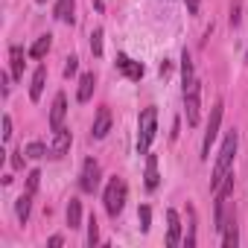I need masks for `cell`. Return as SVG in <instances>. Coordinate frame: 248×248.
I'll return each instance as SVG.
<instances>
[{
	"label": "cell",
	"instance_id": "obj_1",
	"mask_svg": "<svg viewBox=\"0 0 248 248\" xmlns=\"http://www.w3.org/2000/svg\"><path fill=\"white\" fill-rule=\"evenodd\" d=\"M236 132H228L225 135V143H222V152H219V161H216V167H213V178H210V190L216 193L219 190V184L228 178V172H231V164H233V155H236Z\"/></svg>",
	"mask_w": 248,
	"mask_h": 248
},
{
	"label": "cell",
	"instance_id": "obj_2",
	"mask_svg": "<svg viewBox=\"0 0 248 248\" xmlns=\"http://www.w3.org/2000/svg\"><path fill=\"white\" fill-rule=\"evenodd\" d=\"M155 132H158V111L155 108H143L140 120H138V152L146 155L152 140H155Z\"/></svg>",
	"mask_w": 248,
	"mask_h": 248
},
{
	"label": "cell",
	"instance_id": "obj_3",
	"mask_svg": "<svg viewBox=\"0 0 248 248\" xmlns=\"http://www.w3.org/2000/svg\"><path fill=\"white\" fill-rule=\"evenodd\" d=\"M126 193H129V187H126V181H123V178L114 175V178L108 181L102 202H105V210H108L111 219H117V216L123 213V204H126Z\"/></svg>",
	"mask_w": 248,
	"mask_h": 248
},
{
	"label": "cell",
	"instance_id": "obj_4",
	"mask_svg": "<svg viewBox=\"0 0 248 248\" xmlns=\"http://www.w3.org/2000/svg\"><path fill=\"white\" fill-rule=\"evenodd\" d=\"M222 99L210 108V120H207V132H204V143H202V158H210V146H213V140H216V135H219V123H222Z\"/></svg>",
	"mask_w": 248,
	"mask_h": 248
},
{
	"label": "cell",
	"instance_id": "obj_5",
	"mask_svg": "<svg viewBox=\"0 0 248 248\" xmlns=\"http://www.w3.org/2000/svg\"><path fill=\"white\" fill-rule=\"evenodd\" d=\"M199 93H202V88L193 79L184 88V108H187V123H190V126H196V123H199Z\"/></svg>",
	"mask_w": 248,
	"mask_h": 248
},
{
	"label": "cell",
	"instance_id": "obj_6",
	"mask_svg": "<svg viewBox=\"0 0 248 248\" xmlns=\"http://www.w3.org/2000/svg\"><path fill=\"white\" fill-rule=\"evenodd\" d=\"M79 187H82V193H93V190L99 187V164H96L93 158L85 161V167H82V178H79Z\"/></svg>",
	"mask_w": 248,
	"mask_h": 248
},
{
	"label": "cell",
	"instance_id": "obj_7",
	"mask_svg": "<svg viewBox=\"0 0 248 248\" xmlns=\"http://www.w3.org/2000/svg\"><path fill=\"white\" fill-rule=\"evenodd\" d=\"M117 70L123 73V76H126V79H132V82H140L143 79V64L140 62H132L129 56H117Z\"/></svg>",
	"mask_w": 248,
	"mask_h": 248
},
{
	"label": "cell",
	"instance_id": "obj_8",
	"mask_svg": "<svg viewBox=\"0 0 248 248\" xmlns=\"http://www.w3.org/2000/svg\"><path fill=\"white\" fill-rule=\"evenodd\" d=\"M64 114H67V96L64 93H56L53 108H50V129L53 132H59L64 126Z\"/></svg>",
	"mask_w": 248,
	"mask_h": 248
},
{
	"label": "cell",
	"instance_id": "obj_9",
	"mask_svg": "<svg viewBox=\"0 0 248 248\" xmlns=\"http://www.w3.org/2000/svg\"><path fill=\"white\" fill-rule=\"evenodd\" d=\"M67 152H70V129H64V126H62V129L56 132V138H53L50 155H53V158H64Z\"/></svg>",
	"mask_w": 248,
	"mask_h": 248
},
{
	"label": "cell",
	"instance_id": "obj_10",
	"mask_svg": "<svg viewBox=\"0 0 248 248\" xmlns=\"http://www.w3.org/2000/svg\"><path fill=\"white\" fill-rule=\"evenodd\" d=\"M181 242V219L175 210H167V245L175 248Z\"/></svg>",
	"mask_w": 248,
	"mask_h": 248
},
{
	"label": "cell",
	"instance_id": "obj_11",
	"mask_svg": "<svg viewBox=\"0 0 248 248\" xmlns=\"http://www.w3.org/2000/svg\"><path fill=\"white\" fill-rule=\"evenodd\" d=\"M108 132H111V111H108V108H99V111H96V120H93V132H91V135H93V140H102Z\"/></svg>",
	"mask_w": 248,
	"mask_h": 248
},
{
	"label": "cell",
	"instance_id": "obj_12",
	"mask_svg": "<svg viewBox=\"0 0 248 248\" xmlns=\"http://www.w3.org/2000/svg\"><path fill=\"white\" fill-rule=\"evenodd\" d=\"M158 181H161V175H158V158L146 152V178H143V184H146V190H155Z\"/></svg>",
	"mask_w": 248,
	"mask_h": 248
},
{
	"label": "cell",
	"instance_id": "obj_13",
	"mask_svg": "<svg viewBox=\"0 0 248 248\" xmlns=\"http://www.w3.org/2000/svg\"><path fill=\"white\" fill-rule=\"evenodd\" d=\"M9 62H12V76L15 79H24V47L12 44L9 47Z\"/></svg>",
	"mask_w": 248,
	"mask_h": 248
},
{
	"label": "cell",
	"instance_id": "obj_14",
	"mask_svg": "<svg viewBox=\"0 0 248 248\" xmlns=\"http://www.w3.org/2000/svg\"><path fill=\"white\" fill-rule=\"evenodd\" d=\"M44 82H47V67L41 64V67L35 70V76H32V85H30V96H32V102L41 99V93H44Z\"/></svg>",
	"mask_w": 248,
	"mask_h": 248
},
{
	"label": "cell",
	"instance_id": "obj_15",
	"mask_svg": "<svg viewBox=\"0 0 248 248\" xmlns=\"http://www.w3.org/2000/svg\"><path fill=\"white\" fill-rule=\"evenodd\" d=\"M93 85H96L93 73H82V79H79V93H76V99H79V102H88V99H91V93H93Z\"/></svg>",
	"mask_w": 248,
	"mask_h": 248
},
{
	"label": "cell",
	"instance_id": "obj_16",
	"mask_svg": "<svg viewBox=\"0 0 248 248\" xmlns=\"http://www.w3.org/2000/svg\"><path fill=\"white\" fill-rule=\"evenodd\" d=\"M79 222H82V202L79 199H70V204H67V225L70 228H79Z\"/></svg>",
	"mask_w": 248,
	"mask_h": 248
},
{
	"label": "cell",
	"instance_id": "obj_17",
	"mask_svg": "<svg viewBox=\"0 0 248 248\" xmlns=\"http://www.w3.org/2000/svg\"><path fill=\"white\" fill-rule=\"evenodd\" d=\"M30 207H32V193H24V196L18 199V204H15V213H18L21 222L30 219Z\"/></svg>",
	"mask_w": 248,
	"mask_h": 248
},
{
	"label": "cell",
	"instance_id": "obj_18",
	"mask_svg": "<svg viewBox=\"0 0 248 248\" xmlns=\"http://www.w3.org/2000/svg\"><path fill=\"white\" fill-rule=\"evenodd\" d=\"M225 248H236V242H239V233H236V222H233V216L225 222Z\"/></svg>",
	"mask_w": 248,
	"mask_h": 248
},
{
	"label": "cell",
	"instance_id": "obj_19",
	"mask_svg": "<svg viewBox=\"0 0 248 248\" xmlns=\"http://www.w3.org/2000/svg\"><path fill=\"white\" fill-rule=\"evenodd\" d=\"M56 18L64 21V24L73 21V0H59V3H56Z\"/></svg>",
	"mask_w": 248,
	"mask_h": 248
},
{
	"label": "cell",
	"instance_id": "obj_20",
	"mask_svg": "<svg viewBox=\"0 0 248 248\" xmlns=\"http://www.w3.org/2000/svg\"><path fill=\"white\" fill-rule=\"evenodd\" d=\"M50 44H53V41H50V35H41V38L30 47V56H32V59H44V56H47V50H50Z\"/></svg>",
	"mask_w": 248,
	"mask_h": 248
},
{
	"label": "cell",
	"instance_id": "obj_21",
	"mask_svg": "<svg viewBox=\"0 0 248 248\" xmlns=\"http://www.w3.org/2000/svg\"><path fill=\"white\" fill-rule=\"evenodd\" d=\"M181 79H184V88L193 82V59H190L187 50H184V56H181Z\"/></svg>",
	"mask_w": 248,
	"mask_h": 248
},
{
	"label": "cell",
	"instance_id": "obj_22",
	"mask_svg": "<svg viewBox=\"0 0 248 248\" xmlns=\"http://www.w3.org/2000/svg\"><path fill=\"white\" fill-rule=\"evenodd\" d=\"M24 155H27V158H32V161H38V158H44V155H47V146H44V143H38V140H35V143H27V146H24Z\"/></svg>",
	"mask_w": 248,
	"mask_h": 248
},
{
	"label": "cell",
	"instance_id": "obj_23",
	"mask_svg": "<svg viewBox=\"0 0 248 248\" xmlns=\"http://www.w3.org/2000/svg\"><path fill=\"white\" fill-rule=\"evenodd\" d=\"M138 219H140V231L146 233V231H149V225H152V210H149V204H140Z\"/></svg>",
	"mask_w": 248,
	"mask_h": 248
},
{
	"label": "cell",
	"instance_id": "obj_24",
	"mask_svg": "<svg viewBox=\"0 0 248 248\" xmlns=\"http://www.w3.org/2000/svg\"><path fill=\"white\" fill-rule=\"evenodd\" d=\"M96 242H99V225H96V216H91L88 219V245L93 248Z\"/></svg>",
	"mask_w": 248,
	"mask_h": 248
},
{
	"label": "cell",
	"instance_id": "obj_25",
	"mask_svg": "<svg viewBox=\"0 0 248 248\" xmlns=\"http://www.w3.org/2000/svg\"><path fill=\"white\" fill-rule=\"evenodd\" d=\"M91 53H93L96 59L102 56V30H93V32H91Z\"/></svg>",
	"mask_w": 248,
	"mask_h": 248
},
{
	"label": "cell",
	"instance_id": "obj_26",
	"mask_svg": "<svg viewBox=\"0 0 248 248\" xmlns=\"http://www.w3.org/2000/svg\"><path fill=\"white\" fill-rule=\"evenodd\" d=\"M38 184H41V172H38V170H32V172L27 175V193H32V196H35Z\"/></svg>",
	"mask_w": 248,
	"mask_h": 248
},
{
	"label": "cell",
	"instance_id": "obj_27",
	"mask_svg": "<svg viewBox=\"0 0 248 248\" xmlns=\"http://www.w3.org/2000/svg\"><path fill=\"white\" fill-rule=\"evenodd\" d=\"M184 242H187V248L196 245V213H193V210H190V228H187V239H184Z\"/></svg>",
	"mask_w": 248,
	"mask_h": 248
},
{
	"label": "cell",
	"instance_id": "obj_28",
	"mask_svg": "<svg viewBox=\"0 0 248 248\" xmlns=\"http://www.w3.org/2000/svg\"><path fill=\"white\" fill-rule=\"evenodd\" d=\"M76 70H79V59H76V56H70V59H67V64H64V76L70 79Z\"/></svg>",
	"mask_w": 248,
	"mask_h": 248
},
{
	"label": "cell",
	"instance_id": "obj_29",
	"mask_svg": "<svg viewBox=\"0 0 248 248\" xmlns=\"http://www.w3.org/2000/svg\"><path fill=\"white\" fill-rule=\"evenodd\" d=\"M9 138H12V117L6 114L3 117V140H9Z\"/></svg>",
	"mask_w": 248,
	"mask_h": 248
},
{
	"label": "cell",
	"instance_id": "obj_30",
	"mask_svg": "<svg viewBox=\"0 0 248 248\" xmlns=\"http://www.w3.org/2000/svg\"><path fill=\"white\" fill-rule=\"evenodd\" d=\"M24 158H27V155H24V149H21V152H15V155H12V167H15V170H24Z\"/></svg>",
	"mask_w": 248,
	"mask_h": 248
},
{
	"label": "cell",
	"instance_id": "obj_31",
	"mask_svg": "<svg viewBox=\"0 0 248 248\" xmlns=\"http://www.w3.org/2000/svg\"><path fill=\"white\" fill-rule=\"evenodd\" d=\"M199 3H202V0H187V9H190V15H199Z\"/></svg>",
	"mask_w": 248,
	"mask_h": 248
},
{
	"label": "cell",
	"instance_id": "obj_32",
	"mask_svg": "<svg viewBox=\"0 0 248 248\" xmlns=\"http://www.w3.org/2000/svg\"><path fill=\"white\" fill-rule=\"evenodd\" d=\"M231 24H233V27H236V24H239V3H236V6H233V9H231Z\"/></svg>",
	"mask_w": 248,
	"mask_h": 248
},
{
	"label": "cell",
	"instance_id": "obj_33",
	"mask_svg": "<svg viewBox=\"0 0 248 248\" xmlns=\"http://www.w3.org/2000/svg\"><path fill=\"white\" fill-rule=\"evenodd\" d=\"M62 242H64V239H62V236H59V233H56V236H50V242H47V245H50V248H59V245H62Z\"/></svg>",
	"mask_w": 248,
	"mask_h": 248
},
{
	"label": "cell",
	"instance_id": "obj_34",
	"mask_svg": "<svg viewBox=\"0 0 248 248\" xmlns=\"http://www.w3.org/2000/svg\"><path fill=\"white\" fill-rule=\"evenodd\" d=\"M158 70H161V76H167V73H170V62H161V67H158Z\"/></svg>",
	"mask_w": 248,
	"mask_h": 248
},
{
	"label": "cell",
	"instance_id": "obj_35",
	"mask_svg": "<svg viewBox=\"0 0 248 248\" xmlns=\"http://www.w3.org/2000/svg\"><path fill=\"white\" fill-rule=\"evenodd\" d=\"M91 3H93V6H96V9H102V0H91Z\"/></svg>",
	"mask_w": 248,
	"mask_h": 248
},
{
	"label": "cell",
	"instance_id": "obj_36",
	"mask_svg": "<svg viewBox=\"0 0 248 248\" xmlns=\"http://www.w3.org/2000/svg\"><path fill=\"white\" fill-rule=\"evenodd\" d=\"M38 3H44V0H38Z\"/></svg>",
	"mask_w": 248,
	"mask_h": 248
}]
</instances>
